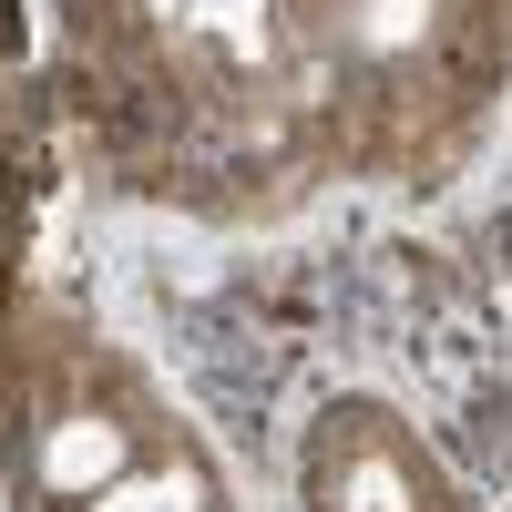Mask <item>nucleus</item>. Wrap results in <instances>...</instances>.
<instances>
[{
    "label": "nucleus",
    "instance_id": "f257e3e1",
    "mask_svg": "<svg viewBox=\"0 0 512 512\" xmlns=\"http://www.w3.org/2000/svg\"><path fill=\"white\" fill-rule=\"evenodd\" d=\"M297 492H308V512H461V492L441 482L431 441H420L390 400H359V390L308 420Z\"/></svg>",
    "mask_w": 512,
    "mask_h": 512
},
{
    "label": "nucleus",
    "instance_id": "f03ea898",
    "mask_svg": "<svg viewBox=\"0 0 512 512\" xmlns=\"http://www.w3.org/2000/svg\"><path fill=\"white\" fill-rule=\"evenodd\" d=\"M31 512H236V502H226L216 451L164 410L154 431H144V451H123L103 482H82V492H62V502H31Z\"/></svg>",
    "mask_w": 512,
    "mask_h": 512
},
{
    "label": "nucleus",
    "instance_id": "7ed1b4c3",
    "mask_svg": "<svg viewBox=\"0 0 512 512\" xmlns=\"http://www.w3.org/2000/svg\"><path fill=\"white\" fill-rule=\"evenodd\" d=\"M318 31L338 41L349 62H410L441 41V0H328Z\"/></svg>",
    "mask_w": 512,
    "mask_h": 512
}]
</instances>
